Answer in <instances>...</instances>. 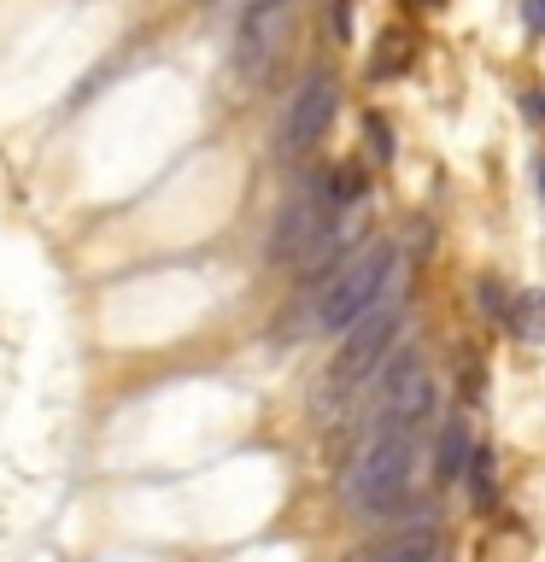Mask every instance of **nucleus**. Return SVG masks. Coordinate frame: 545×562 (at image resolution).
Returning a JSON list of instances; mask_svg holds the SVG:
<instances>
[{
	"label": "nucleus",
	"instance_id": "20e7f679",
	"mask_svg": "<svg viewBox=\"0 0 545 562\" xmlns=\"http://www.w3.org/2000/svg\"><path fill=\"white\" fill-rule=\"evenodd\" d=\"M299 24V0H253L235 24V77L264 82L276 70V59L293 47Z\"/></svg>",
	"mask_w": 545,
	"mask_h": 562
},
{
	"label": "nucleus",
	"instance_id": "1a4fd4ad",
	"mask_svg": "<svg viewBox=\"0 0 545 562\" xmlns=\"http://www.w3.org/2000/svg\"><path fill=\"white\" fill-rule=\"evenodd\" d=\"M504 323L522 334V340H545V299L540 293H516L504 311Z\"/></svg>",
	"mask_w": 545,
	"mask_h": 562
},
{
	"label": "nucleus",
	"instance_id": "0eeeda50",
	"mask_svg": "<svg viewBox=\"0 0 545 562\" xmlns=\"http://www.w3.org/2000/svg\"><path fill=\"white\" fill-rule=\"evenodd\" d=\"M376 562H446V533L434 521H411L376 551Z\"/></svg>",
	"mask_w": 545,
	"mask_h": 562
},
{
	"label": "nucleus",
	"instance_id": "f257e3e1",
	"mask_svg": "<svg viewBox=\"0 0 545 562\" xmlns=\"http://www.w3.org/2000/svg\"><path fill=\"white\" fill-rule=\"evenodd\" d=\"M411 469H416V428L369 422L364 446L346 469V509L352 516H387L411 486Z\"/></svg>",
	"mask_w": 545,
	"mask_h": 562
},
{
	"label": "nucleus",
	"instance_id": "f8f14e48",
	"mask_svg": "<svg viewBox=\"0 0 545 562\" xmlns=\"http://www.w3.org/2000/svg\"><path fill=\"white\" fill-rule=\"evenodd\" d=\"M464 474H469V492H475V504H492V457L487 451H475L469 463H464Z\"/></svg>",
	"mask_w": 545,
	"mask_h": 562
},
{
	"label": "nucleus",
	"instance_id": "a211bd4d",
	"mask_svg": "<svg viewBox=\"0 0 545 562\" xmlns=\"http://www.w3.org/2000/svg\"><path fill=\"white\" fill-rule=\"evenodd\" d=\"M193 7H218V0H193Z\"/></svg>",
	"mask_w": 545,
	"mask_h": 562
},
{
	"label": "nucleus",
	"instance_id": "ddd939ff",
	"mask_svg": "<svg viewBox=\"0 0 545 562\" xmlns=\"http://www.w3.org/2000/svg\"><path fill=\"white\" fill-rule=\"evenodd\" d=\"M522 24L534 35H545V0H522Z\"/></svg>",
	"mask_w": 545,
	"mask_h": 562
},
{
	"label": "nucleus",
	"instance_id": "7ed1b4c3",
	"mask_svg": "<svg viewBox=\"0 0 545 562\" xmlns=\"http://www.w3.org/2000/svg\"><path fill=\"white\" fill-rule=\"evenodd\" d=\"M399 323H404L399 299H381L376 311L346 328V340H341V351H334V363H329L334 393H358V386L376 375V369L387 363V351H393V340H399Z\"/></svg>",
	"mask_w": 545,
	"mask_h": 562
},
{
	"label": "nucleus",
	"instance_id": "423d86ee",
	"mask_svg": "<svg viewBox=\"0 0 545 562\" xmlns=\"http://www.w3.org/2000/svg\"><path fill=\"white\" fill-rule=\"evenodd\" d=\"M334 105H341L334 77H329V70H311V77L299 82V94L288 100V117H281V147H288V153L316 147V140L329 135V123H334Z\"/></svg>",
	"mask_w": 545,
	"mask_h": 562
},
{
	"label": "nucleus",
	"instance_id": "4468645a",
	"mask_svg": "<svg viewBox=\"0 0 545 562\" xmlns=\"http://www.w3.org/2000/svg\"><path fill=\"white\" fill-rule=\"evenodd\" d=\"M369 140H376V158L393 153V140H387V123H381V117H369Z\"/></svg>",
	"mask_w": 545,
	"mask_h": 562
},
{
	"label": "nucleus",
	"instance_id": "9b49d317",
	"mask_svg": "<svg viewBox=\"0 0 545 562\" xmlns=\"http://www.w3.org/2000/svg\"><path fill=\"white\" fill-rule=\"evenodd\" d=\"M316 182H323V193H329L334 211L352 205V200H364V170H358V165H334L329 176H316Z\"/></svg>",
	"mask_w": 545,
	"mask_h": 562
},
{
	"label": "nucleus",
	"instance_id": "39448f33",
	"mask_svg": "<svg viewBox=\"0 0 545 562\" xmlns=\"http://www.w3.org/2000/svg\"><path fill=\"white\" fill-rule=\"evenodd\" d=\"M329 235H334V205H329L323 182H311L281 205V217L270 228V258L276 263H311V258H323Z\"/></svg>",
	"mask_w": 545,
	"mask_h": 562
},
{
	"label": "nucleus",
	"instance_id": "9d476101",
	"mask_svg": "<svg viewBox=\"0 0 545 562\" xmlns=\"http://www.w3.org/2000/svg\"><path fill=\"white\" fill-rule=\"evenodd\" d=\"M404 65H411V35L387 30L381 42H376V59H369V77H399Z\"/></svg>",
	"mask_w": 545,
	"mask_h": 562
},
{
	"label": "nucleus",
	"instance_id": "2eb2a0df",
	"mask_svg": "<svg viewBox=\"0 0 545 562\" xmlns=\"http://www.w3.org/2000/svg\"><path fill=\"white\" fill-rule=\"evenodd\" d=\"M522 105H527V117H534V123H545V88H534V94H527Z\"/></svg>",
	"mask_w": 545,
	"mask_h": 562
},
{
	"label": "nucleus",
	"instance_id": "6e6552de",
	"mask_svg": "<svg viewBox=\"0 0 545 562\" xmlns=\"http://www.w3.org/2000/svg\"><path fill=\"white\" fill-rule=\"evenodd\" d=\"M475 457V439H469V422L452 416L440 428V451H434V481H464V463Z\"/></svg>",
	"mask_w": 545,
	"mask_h": 562
},
{
	"label": "nucleus",
	"instance_id": "f3484780",
	"mask_svg": "<svg viewBox=\"0 0 545 562\" xmlns=\"http://www.w3.org/2000/svg\"><path fill=\"white\" fill-rule=\"evenodd\" d=\"M540 200H545V158H540Z\"/></svg>",
	"mask_w": 545,
	"mask_h": 562
},
{
	"label": "nucleus",
	"instance_id": "dca6fc26",
	"mask_svg": "<svg viewBox=\"0 0 545 562\" xmlns=\"http://www.w3.org/2000/svg\"><path fill=\"white\" fill-rule=\"evenodd\" d=\"M404 7H440V0H404Z\"/></svg>",
	"mask_w": 545,
	"mask_h": 562
},
{
	"label": "nucleus",
	"instance_id": "f03ea898",
	"mask_svg": "<svg viewBox=\"0 0 545 562\" xmlns=\"http://www.w3.org/2000/svg\"><path fill=\"white\" fill-rule=\"evenodd\" d=\"M399 288V246L393 240H369L364 252H352L341 270L323 281L316 293V328L323 334H346L358 316H369L381 299H393Z\"/></svg>",
	"mask_w": 545,
	"mask_h": 562
}]
</instances>
